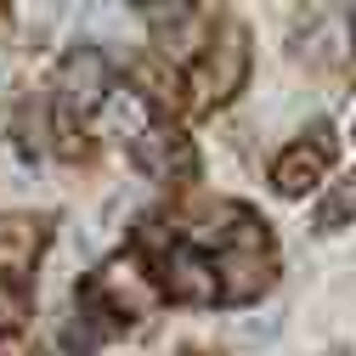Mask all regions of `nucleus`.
Segmentation results:
<instances>
[{"label": "nucleus", "instance_id": "nucleus-1", "mask_svg": "<svg viewBox=\"0 0 356 356\" xmlns=\"http://www.w3.org/2000/svg\"><path fill=\"white\" fill-rule=\"evenodd\" d=\"M215 277H220V300H254L272 277V243H266V227L254 220H238V232L220 243L215 254Z\"/></svg>", "mask_w": 356, "mask_h": 356}, {"label": "nucleus", "instance_id": "nucleus-2", "mask_svg": "<svg viewBox=\"0 0 356 356\" xmlns=\"http://www.w3.org/2000/svg\"><path fill=\"white\" fill-rule=\"evenodd\" d=\"M294 51L311 68H339L350 57V17H345V6H311L305 23L294 29Z\"/></svg>", "mask_w": 356, "mask_h": 356}, {"label": "nucleus", "instance_id": "nucleus-3", "mask_svg": "<svg viewBox=\"0 0 356 356\" xmlns=\"http://www.w3.org/2000/svg\"><path fill=\"white\" fill-rule=\"evenodd\" d=\"M108 97H113V91H108V57L91 51V46L68 51V63H63V74H57V102H63V113L85 119V113H97Z\"/></svg>", "mask_w": 356, "mask_h": 356}, {"label": "nucleus", "instance_id": "nucleus-4", "mask_svg": "<svg viewBox=\"0 0 356 356\" xmlns=\"http://www.w3.org/2000/svg\"><path fill=\"white\" fill-rule=\"evenodd\" d=\"M243 74H249V40H243V29L227 23L215 34V46L204 51V63H198V97L204 102H227L243 85Z\"/></svg>", "mask_w": 356, "mask_h": 356}, {"label": "nucleus", "instance_id": "nucleus-5", "mask_svg": "<svg viewBox=\"0 0 356 356\" xmlns=\"http://www.w3.org/2000/svg\"><path fill=\"white\" fill-rule=\"evenodd\" d=\"M136 164L147 175H159V181H181L193 170V147H187V136H175V130H147L136 142Z\"/></svg>", "mask_w": 356, "mask_h": 356}, {"label": "nucleus", "instance_id": "nucleus-6", "mask_svg": "<svg viewBox=\"0 0 356 356\" xmlns=\"http://www.w3.org/2000/svg\"><path fill=\"white\" fill-rule=\"evenodd\" d=\"M102 289H108V300L124 311V317H142V311L153 305V289H147V277H142L136 260H113L108 272H102Z\"/></svg>", "mask_w": 356, "mask_h": 356}, {"label": "nucleus", "instance_id": "nucleus-7", "mask_svg": "<svg viewBox=\"0 0 356 356\" xmlns=\"http://www.w3.org/2000/svg\"><path fill=\"white\" fill-rule=\"evenodd\" d=\"M272 181H277V193H289V198H300V193H311L323 181V147H289L277 164H272Z\"/></svg>", "mask_w": 356, "mask_h": 356}, {"label": "nucleus", "instance_id": "nucleus-8", "mask_svg": "<svg viewBox=\"0 0 356 356\" xmlns=\"http://www.w3.org/2000/svg\"><path fill=\"white\" fill-rule=\"evenodd\" d=\"M40 254V227L23 215H6L0 220V272H29Z\"/></svg>", "mask_w": 356, "mask_h": 356}, {"label": "nucleus", "instance_id": "nucleus-9", "mask_svg": "<svg viewBox=\"0 0 356 356\" xmlns=\"http://www.w3.org/2000/svg\"><path fill=\"white\" fill-rule=\"evenodd\" d=\"M102 124H108V136L142 142V136H147V97H142V91H113V97L102 102Z\"/></svg>", "mask_w": 356, "mask_h": 356}, {"label": "nucleus", "instance_id": "nucleus-10", "mask_svg": "<svg viewBox=\"0 0 356 356\" xmlns=\"http://www.w3.org/2000/svg\"><path fill=\"white\" fill-rule=\"evenodd\" d=\"M170 289L181 294V300H215V272L193 254V249H170Z\"/></svg>", "mask_w": 356, "mask_h": 356}, {"label": "nucleus", "instance_id": "nucleus-11", "mask_svg": "<svg viewBox=\"0 0 356 356\" xmlns=\"http://www.w3.org/2000/svg\"><path fill=\"white\" fill-rule=\"evenodd\" d=\"M345 215H356V175H345V181L334 187V198L317 209V227H339Z\"/></svg>", "mask_w": 356, "mask_h": 356}, {"label": "nucleus", "instance_id": "nucleus-12", "mask_svg": "<svg viewBox=\"0 0 356 356\" xmlns=\"http://www.w3.org/2000/svg\"><path fill=\"white\" fill-rule=\"evenodd\" d=\"M63 345H68L74 356H79V350H91V345H97V334H91V323H85V317H74V323H68V334H63Z\"/></svg>", "mask_w": 356, "mask_h": 356}]
</instances>
